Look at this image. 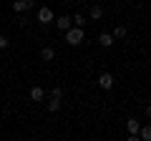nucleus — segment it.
<instances>
[{
  "label": "nucleus",
  "instance_id": "obj_1",
  "mask_svg": "<svg viewBox=\"0 0 151 141\" xmlns=\"http://www.w3.org/2000/svg\"><path fill=\"white\" fill-rule=\"evenodd\" d=\"M83 38H86V30H83V28H78V25H70L68 30H65V43H70V45L83 43Z\"/></svg>",
  "mask_w": 151,
  "mask_h": 141
},
{
  "label": "nucleus",
  "instance_id": "obj_2",
  "mask_svg": "<svg viewBox=\"0 0 151 141\" xmlns=\"http://www.w3.org/2000/svg\"><path fill=\"white\" fill-rule=\"evenodd\" d=\"M98 86H101L103 91H111L113 88V76L111 73H101V76H98Z\"/></svg>",
  "mask_w": 151,
  "mask_h": 141
},
{
  "label": "nucleus",
  "instance_id": "obj_3",
  "mask_svg": "<svg viewBox=\"0 0 151 141\" xmlns=\"http://www.w3.org/2000/svg\"><path fill=\"white\" fill-rule=\"evenodd\" d=\"M73 25V18H68V15H60V18H55V28H58V30H68V28Z\"/></svg>",
  "mask_w": 151,
  "mask_h": 141
},
{
  "label": "nucleus",
  "instance_id": "obj_4",
  "mask_svg": "<svg viewBox=\"0 0 151 141\" xmlns=\"http://www.w3.org/2000/svg\"><path fill=\"white\" fill-rule=\"evenodd\" d=\"M38 20H40V23H53L55 20L53 10H50V8H40V10H38Z\"/></svg>",
  "mask_w": 151,
  "mask_h": 141
},
{
  "label": "nucleus",
  "instance_id": "obj_5",
  "mask_svg": "<svg viewBox=\"0 0 151 141\" xmlns=\"http://www.w3.org/2000/svg\"><path fill=\"white\" fill-rule=\"evenodd\" d=\"M30 8H33V0H15V3H13V10H15V13L30 10Z\"/></svg>",
  "mask_w": 151,
  "mask_h": 141
},
{
  "label": "nucleus",
  "instance_id": "obj_6",
  "mask_svg": "<svg viewBox=\"0 0 151 141\" xmlns=\"http://www.w3.org/2000/svg\"><path fill=\"white\" fill-rule=\"evenodd\" d=\"M30 98H33V101H35V103L45 101V91H43V88H40V86H35V88H33V91H30Z\"/></svg>",
  "mask_w": 151,
  "mask_h": 141
},
{
  "label": "nucleus",
  "instance_id": "obj_7",
  "mask_svg": "<svg viewBox=\"0 0 151 141\" xmlns=\"http://www.w3.org/2000/svg\"><path fill=\"white\" fill-rule=\"evenodd\" d=\"M126 129H129V134H131V136H139V129H141V124H139L136 119H129V121H126Z\"/></svg>",
  "mask_w": 151,
  "mask_h": 141
},
{
  "label": "nucleus",
  "instance_id": "obj_8",
  "mask_svg": "<svg viewBox=\"0 0 151 141\" xmlns=\"http://www.w3.org/2000/svg\"><path fill=\"white\" fill-rule=\"evenodd\" d=\"M98 43H101L103 48L113 45V33H101V35H98Z\"/></svg>",
  "mask_w": 151,
  "mask_h": 141
},
{
  "label": "nucleus",
  "instance_id": "obj_9",
  "mask_svg": "<svg viewBox=\"0 0 151 141\" xmlns=\"http://www.w3.org/2000/svg\"><path fill=\"white\" fill-rule=\"evenodd\" d=\"M88 13H91L93 20H101V18H103V8L98 5V3H96V5H91V10H88Z\"/></svg>",
  "mask_w": 151,
  "mask_h": 141
},
{
  "label": "nucleus",
  "instance_id": "obj_10",
  "mask_svg": "<svg viewBox=\"0 0 151 141\" xmlns=\"http://www.w3.org/2000/svg\"><path fill=\"white\" fill-rule=\"evenodd\" d=\"M139 139L151 141V124H146V126H141V129H139Z\"/></svg>",
  "mask_w": 151,
  "mask_h": 141
},
{
  "label": "nucleus",
  "instance_id": "obj_11",
  "mask_svg": "<svg viewBox=\"0 0 151 141\" xmlns=\"http://www.w3.org/2000/svg\"><path fill=\"white\" fill-rule=\"evenodd\" d=\"M40 58H43V60H53L55 58V50L50 48V45H45V48L40 50Z\"/></svg>",
  "mask_w": 151,
  "mask_h": 141
},
{
  "label": "nucleus",
  "instance_id": "obj_12",
  "mask_svg": "<svg viewBox=\"0 0 151 141\" xmlns=\"http://www.w3.org/2000/svg\"><path fill=\"white\" fill-rule=\"evenodd\" d=\"M60 109V98H53L50 96V101H48V111H58Z\"/></svg>",
  "mask_w": 151,
  "mask_h": 141
},
{
  "label": "nucleus",
  "instance_id": "obj_13",
  "mask_svg": "<svg viewBox=\"0 0 151 141\" xmlns=\"http://www.w3.org/2000/svg\"><path fill=\"white\" fill-rule=\"evenodd\" d=\"M73 25H78V28H83V25H86V18H83L81 13H78V15H73Z\"/></svg>",
  "mask_w": 151,
  "mask_h": 141
},
{
  "label": "nucleus",
  "instance_id": "obj_14",
  "mask_svg": "<svg viewBox=\"0 0 151 141\" xmlns=\"http://www.w3.org/2000/svg\"><path fill=\"white\" fill-rule=\"evenodd\" d=\"M113 38H126V28H124V25H119L116 30H113Z\"/></svg>",
  "mask_w": 151,
  "mask_h": 141
},
{
  "label": "nucleus",
  "instance_id": "obj_15",
  "mask_svg": "<svg viewBox=\"0 0 151 141\" xmlns=\"http://www.w3.org/2000/svg\"><path fill=\"white\" fill-rule=\"evenodd\" d=\"M50 96H53V98H63V88H53Z\"/></svg>",
  "mask_w": 151,
  "mask_h": 141
},
{
  "label": "nucleus",
  "instance_id": "obj_16",
  "mask_svg": "<svg viewBox=\"0 0 151 141\" xmlns=\"http://www.w3.org/2000/svg\"><path fill=\"white\" fill-rule=\"evenodd\" d=\"M8 45H10V43H8V38H5V35H0V50L8 48Z\"/></svg>",
  "mask_w": 151,
  "mask_h": 141
},
{
  "label": "nucleus",
  "instance_id": "obj_17",
  "mask_svg": "<svg viewBox=\"0 0 151 141\" xmlns=\"http://www.w3.org/2000/svg\"><path fill=\"white\" fill-rule=\"evenodd\" d=\"M146 119H151V106H146Z\"/></svg>",
  "mask_w": 151,
  "mask_h": 141
}]
</instances>
